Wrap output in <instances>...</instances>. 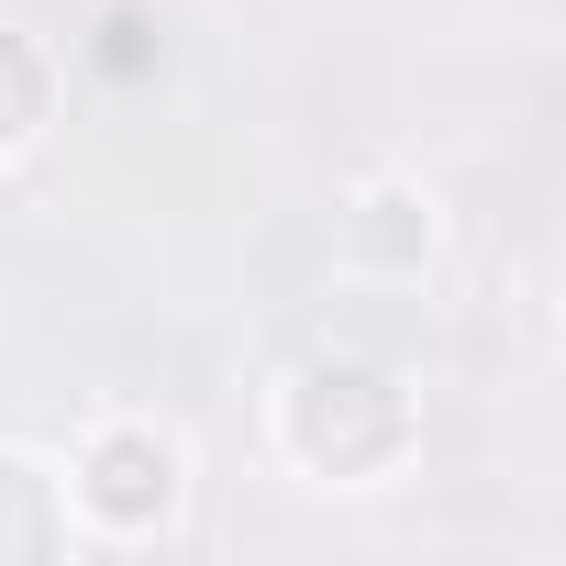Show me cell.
Returning <instances> with one entry per match:
<instances>
[{
  "label": "cell",
  "mask_w": 566,
  "mask_h": 566,
  "mask_svg": "<svg viewBox=\"0 0 566 566\" xmlns=\"http://www.w3.org/2000/svg\"><path fill=\"white\" fill-rule=\"evenodd\" d=\"M277 422H290V455L323 467V478H367V467H389L411 444V400L367 356H312L290 378V411H277Z\"/></svg>",
  "instance_id": "obj_1"
},
{
  "label": "cell",
  "mask_w": 566,
  "mask_h": 566,
  "mask_svg": "<svg viewBox=\"0 0 566 566\" xmlns=\"http://www.w3.org/2000/svg\"><path fill=\"white\" fill-rule=\"evenodd\" d=\"M167 500H178V444L145 433V422H112L78 467V511L112 522V533H145V522H167Z\"/></svg>",
  "instance_id": "obj_2"
},
{
  "label": "cell",
  "mask_w": 566,
  "mask_h": 566,
  "mask_svg": "<svg viewBox=\"0 0 566 566\" xmlns=\"http://www.w3.org/2000/svg\"><path fill=\"white\" fill-rule=\"evenodd\" d=\"M345 244H356L367 266H422V255H433V211H422V189H367V200L345 211Z\"/></svg>",
  "instance_id": "obj_3"
},
{
  "label": "cell",
  "mask_w": 566,
  "mask_h": 566,
  "mask_svg": "<svg viewBox=\"0 0 566 566\" xmlns=\"http://www.w3.org/2000/svg\"><path fill=\"white\" fill-rule=\"evenodd\" d=\"M56 544H67V511L45 500L23 455H0V555H56Z\"/></svg>",
  "instance_id": "obj_4"
},
{
  "label": "cell",
  "mask_w": 566,
  "mask_h": 566,
  "mask_svg": "<svg viewBox=\"0 0 566 566\" xmlns=\"http://www.w3.org/2000/svg\"><path fill=\"white\" fill-rule=\"evenodd\" d=\"M34 123H45V56L23 34H0V156H12Z\"/></svg>",
  "instance_id": "obj_5"
},
{
  "label": "cell",
  "mask_w": 566,
  "mask_h": 566,
  "mask_svg": "<svg viewBox=\"0 0 566 566\" xmlns=\"http://www.w3.org/2000/svg\"><path fill=\"white\" fill-rule=\"evenodd\" d=\"M101 67H112V78H145V67H156V23H145V12H101Z\"/></svg>",
  "instance_id": "obj_6"
}]
</instances>
